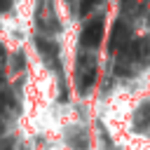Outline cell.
<instances>
[{
	"mask_svg": "<svg viewBox=\"0 0 150 150\" xmlns=\"http://www.w3.org/2000/svg\"><path fill=\"white\" fill-rule=\"evenodd\" d=\"M12 7V0H0V12H7Z\"/></svg>",
	"mask_w": 150,
	"mask_h": 150,
	"instance_id": "cell-5",
	"label": "cell"
},
{
	"mask_svg": "<svg viewBox=\"0 0 150 150\" xmlns=\"http://www.w3.org/2000/svg\"><path fill=\"white\" fill-rule=\"evenodd\" d=\"M35 45L40 47V52H42V54H45V56H47L49 61H52V59H56V47H54L52 42H47V40L38 38V40H35Z\"/></svg>",
	"mask_w": 150,
	"mask_h": 150,
	"instance_id": "cell-4",
	"label": "cell"
},
{
	"mask_svg": "<svg viewBox=\"0 0 150 150\" xmlns=\"http://www.w3.org/2000/svg\"><path fill=\"white\" fill-rule=\"evenodd\" d=\"M94 82H96V68H94V63H91V66L84 68V73H82V77H80V89H82V91H89Z\"/></svg>",
	"mask_w": 150,
	"mask_h": 150,
	"instance_id": "cell-3",
	"label": "cell"
},
{
	"mask_svg": "<svg viewBox=\"0 0 150 150\" xmlns=\"http://www.w3.org/2000/svg\"><path fill=\"white\" fill-rule=\"evenodd\" d=\"M127 42H129V30H127L124 21H117L112 28V35H110V49H122Z\"/></svg>",
	"mask_w": 150,
	"mask_h": 150,
	"instance_id": "cell-2",
	"label": "cell"
},
{
	"mask_svg": "<svg viewBox=\"0 0 150 150\" xmlns=\"http://www.w3.org/2000/svg\"><path fill=\"white\" fill-rule=\"evenodd\" d=\"M103 38V19H94L87 23V28L82 30V45L84 47H96Z\"/></svg>",
	"mask_w": 150,
	"mask_h": 150,
	"instance_id": "cell-1",
	"label": "cell"
}]
</instances>
